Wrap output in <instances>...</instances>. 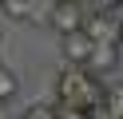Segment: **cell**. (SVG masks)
Returning a JSON list of instances; mask_svg holds the SVG:
<instances>
[{
  "label": "cell",
  "mask_w": 123,
  "mask_h": 119,
  "mask_svg": "<svg viewBox=\"0 0 123 119\" xmlns=\"http://www.w3.org/2000/svg\"><path fill=\"white\" fill-rule=\"evenodd\" d=\"M24 119H60V111H56V107H48V103H36V107H28V111H24Z\"/></svg>",
  "instance_id": "cell-8"
},
{
  "label": "cell",
  "mask_w": 123,
  "mask_h": 119,
  "mask_svg": "<svg viewBox=\"0 0 123 119\" xmlns=\"http://www.w3.org/2000/svg\"><path fill=\"white\" fill-rule=\"evenodd\" d=\"M83 24H87L83 0H56V8H52V28H56L60 36H68V32L83 28Z\"/></svg>",
  "instance_id": "cell-2"
},
{
  "label": "cell",
  "mask_w": 123,
  "mask_h": 119,
  "mask_svg": "<svg viewBox=\"0 0 123 119\" xmlns=\"http://www.w3.org/2000/svg\"><path fill=\"white\" fill-rule=\"evenodd\" d=\"M60 119H87V111H83V107H72V103H60Z\"/></svg>",
  "instance_id": "cell-9"
},
{
  "label": "cell",
  "mask_w": 123,
  "mask_h": 119,
  "mask_svg": "<svg viewBox=\"0 0 123 119\" xmlns=\"http://www.w3.org/2000/svg\"><path fill=\"white\" fill-rule=\"evenodd\" d=\"M87 119H115V115H111V107H107V103L99 99L95 107H87Z\"/></svg>",
  "instance_id": "cell-10"
},
{
  "label": "cell",
  "mask_w": 123,
  "mask_h": 119,
  "mask_svg": "<svg viewBox=\"0 0 123 119\" xmlns=\"http://www.w3.org/2000/svg\"><path fill=\"white\" fill-rule=\"evenodd\" d=\"M103 103L111 107V115H115V119H123V83L103 87Z\"/></svg>",
  "instance_id": "cell-6"
},
{
  "label": "cell",
  "mask_w": 123,
  "mask_h": 119,
  "mask_svg": "<svg viewBox=\"0 0 123 119\" xmlns=\"http://www.w3.org/2000/svg\"><path fill=\"white\" fill-rule=\"evenodd\" d=\"M99 8H115V4H123V0H95Z\"/></svg>",
  "instance_id": "cell-11"
},
{
  "label": "cell",
  "mask_w": 123,
  "mask_h": 119,
  "mask_svg": "<svg viewBox=\"0 0 123 119\" xmlns=\"http://www.w3.org/2000/svg\"><path fill=\"white\" fill-rule=\"evenodd\" d=\"M91 48H95V40L87 36V28H75V32H68V36H64V60L75 63V68H83L87 56H91Z\"/></svg>",
  "instance_id": "cell-3"
},
{
  "label": "cell",
  "mask_w": 123,
  "mask_h": 119,
  "mask_svg": "<svg viewBox=\"0 0 123 119\" xmlns=\"http://www.w3.org/2000/svg\"><path fill=\"white\" fill-rule=\"evenodd\" d=\"M56 95H60V103H72V107H83V111H87V107H95V103L103 99V83H99L87 68H75V63H72V71L60 75Z\"/></svg>",
  "instance_id": "cell-1"
},
{
  "label": "cell",
  "mask_w": 123,
  "mask_h": 119,
  "mask_svg": "<svg viewBox=\"0 0 123 119\" xmlns=\"http://www.w3.org/2000/svg\"><path fill=\"white\" fill-rule=\"evenodd\" d=\"M20 91V83H16V75H12L4 63H0V99H12V95Z\"/></svg>",
  "instance_id": "cell-7"
},
{
  "label": "cell",
  "mask_w": 123,
  "mask_h": 119,
  "mask_svg": "<svg viewBox=\"0 0 123 119\" xmlns=\"http://www.w3.org/2000/svg\"><path fill=\"white\" fill-rule=\"evenodd\" d=\"M115 44H119V48H123V24H119V32H115Z\"/></svg>",
  "instance_id": "cell-12"
},
{
  "label": "cell",
  "mask_w": 123,
  "mask_h": 119,
  "mask_svg": "<svg viewBox=\"0 0 123 119\" xmlns=\"http://www.w3.org/2000/svg\"><path fill=\"white\" fill-rule=\"evenodd\" d=\"M0 12L12 20H28L32 16V0H0Z\"/></svg>",
  "instance_id": "cell-5"
},
{
  "label": "cell",
  "mask_w": 123,
  "mask_h": 119,
  "mask_svg": "<svg viewBox=\"0 0 123 119\" xmlns=\"http://www.w3.org/2000/svg\"><path fill=\"white\" fill-rule=\"evenodd\" d=\"M115 63H119L115 44H111V40H95V48H91V56H87V63H83V68H87L91 75H99V71H111Z\"/></svg>",
  "instance_id": "cell-4"
}]
</instances>
